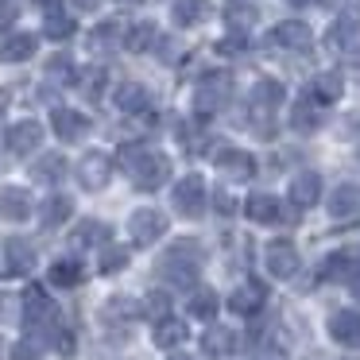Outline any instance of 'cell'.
Instances as JSON below:
<instances>
[{
	"instance_id": "6da1fadb",
	"label": "cell",
	"mask_w": 360,
	"mask_h": 360,
	"mask_svg": "<svg viewBox=\"0 0 360 360\" xmlns=\"http://www.w3.org/2000/svg\"><path fill=\"white\" fill-rule=\"evenodd\" d=\"M155 275L171 287H194L198 275H202V244L198 240H174L171 248L159 256L155 264Z\"/></svg>"
},
{
	"instance_id": "7a4b0ae2",
	"label": "cell",
	"mask_w": 360,
	"mask_h": 360,
	"mask_svg": "<svg viewBox=\"0 0 360 360\" xmlns=\"http://www.w3.org/2000/svg\"><path fill=\"white\" fill-rule=\"evenodd\" d=\"M124 171L132 174V182L140 190H159L167 179H171V159L163 151H151V148H124L120 155Z\"/></svg>"
},
{
	"instance_id": "3957f363",
	"label": "cell",
	"mask_w": 360,
	"mask_h": 360,
	"mask_svg": "<svg viewBox=\"0 0 360 360\" xmlns=\"http://www.w3.org/2000/svg\"><path fill=\"white\" fill-rule=\"evenodd\" d=\"M205 202H210V194H205V179H202V174H182V179L174 182V190H171L174 213H182V217H202Z\"/></svg>"
},
{
	"instance_id": "277c9868",
	"label": "cell",
	"mask_w": 360,
	"mask_h": 360,
	"mask_svg": "<svg viewBox=\"0 0 360 360\" xmlns=\"http://www.w3.org/2000/svg\"><path fill=\"white\" fill-rule=\"evenodd\" d=\"M24 326H27V333H43V337H51V333H55V326H58L55 302H51L39 287H32L24 295Z\"/></svg>"
},
{
	"instance_id": "5b68a950",
	"label": "cell",
	"mask_w": 360,
	"mask_h": 360,
	"mask_svg": "<svg viewBox=\"0 0 360 360\" xmlns=\"http://www.w3.org/2000/svg\"><path fill=\"white\" fill-rule=\"evenodd\" d=\"M229 89H233V74H229V70H210V74H202V82H198V94H194L198 112H217L221 105L229 101Z\"/></svg>"
},
{
	"instance_id": "8992f818",
	"label": "cell",
	"mask_w": 360,
	"mask_h": 360,
	"mask_svg": "<svg viewBox=\"0 0 360 360\" xmlns=\"http://www.w3.org/2000/svg\"><path fill=\"white\" fill-rule=\"evenodd\" d=\"M167 233V213L151 210V205H143V210H136L132 217H128V236H132V244H155L159 236Z\"/></svg>"
},
{
	"instance_id": "52a82bcc",
	"label": "cell",
	"mask_w": 360,
	"mask_h": 360,
	"mask_svg": "<svg viewBox=\"0 0 360 360\" xmlns=\"http://www.w3.org/2000/svg\"><path fill=\"white\" fill-rule=\"evenodd\" d=\"M43 143V124L39 120H12L4 132V151L8 155H32Z\"/></svg>"
},
{
	"instance_id": "ba28073f",
	"label": "cell",
	"mask_w": 360,
	"mask_h": 360,
	"mask_svg": "<svg viewBox=\"0 0 360 360\" xmlns=\"http://www.w3.org/2000/svg\"><path fill=\"white\" fill-rule=\"evenodd\" d=\"M298 248L290 240H271L264 248V267L271 279H290V275H298Z\"/></svg>"
},
{
	"instance_id": "9c48e42d",
	"label": "cell",
	"mask_w": 360,
	"mask_h": 360,
	"mask_svg": "<svg viewBox=\"0 0 360 360\" xmlns=\"http://www.w3.org/2000/svg\"><path fill=\"white\" fill-rule=\"evenodd\" d=\"M112 179V159L105 155V151H86L78 163V182L86 190H105Z\"/></svg>"
},
{
	"instance_id": "30bf717a",
	"label": "cell",
	"mask_w": 360,
	"mask_h": 360,
	"mask_svg": "<svg viewBox=\"0 0 360 360\" xmlns=\"http://www.w3.org/2000/svg\"><path fill=\"white\" fill-rule=\"evenodd\" d=\"M267 306V287L259 279H244L240 287L229 295V310L240 314V318H252V314H259Z\"/></svg>"
},
{
	"instance_id": "8fae6325",
	"label": "cell",
	"mask_w": 360,
	"mask_h": 360,
	"mask_svg": "<svg viewBox=\"0 0 360 360\" xmlns=\"http://www.w3.org/2000/svg\"><path fill=\"white\" fill-rule=\"evenodd\" d=\"M51 132H55L63 143H78V140H86L89 120L82 117L78 109H63V105H58V109L51 112Z\"/></svg>"
},
{
	"instance_id": "7c38bea8",
	"label": "cell",
	"mask_w": 360,
	"mask_h": 360,
	"mask_svg": "<svg viewBox=\"0 0 360 360\" xmlns=\"http://www.w3.org/2000/svg\"><path fill=\"white\" fill-rule=\"evenodd\" d=\"M35 213L32 194L20 186H0V221H12V225H24Z\"/></svg>"
},
{
	"instance_id": "4fadbf2b",
	"label": "cell",
	"mask_w": 360,
	"mask_h": 360,
	"mask_svg": "<svg viewBox=\"0 0 360 360\" xmlns=\"http://www.w3.org/2000/svg\"><path fill=\"white\" fill-rule=\"evenodd\" d=\"M213 163H217V171L225 174L229 182H248L252 174H256V159H252L248 151H236V148H221Z\"/></svg>"
},
{
	"instance_id": "5bb4252c",
	"label": "cell",
	"mask_w": 360,
	"mask_h": 360,
	"mask_svg": "<svg viewBox=\"0 0 360 360\" xmlns=\"http://www.w3.org/2000/svg\"><path fill=\"white\" fill-rule=\"evenodd\" d=\"M326 210H329V217H337V221L360 213V182H337L326 198Z\"/></svg>"
},
{
	"instance_id": "9a60e30c",
	"label": "cell",
	"mask_w": 360,
	"mask_h": 360,
	"mask_svg": "<svg viewBox=\"0 0 360 360\" xmlns=\"http://www.w3.org/2000/svg\"><path fill=\"white\" fill-rule=\"evenodd\" d=\"M326 329H329V337H333L337 345L360 349V310H337V314H329Z\"/></svg>"
},
{
	"instance_id": "2e32d148",
	"label": "cell",
	"mask_w": 360,
	"mask_h": 360,
	"mask_svg": "<svg viewBox=\"0 0 360 360\" xmlns=\"http://www.w3.org/2000/svg\"><path fill=\"white\" fill-rule=\"evenodd\" d=\"M244 213H248L256 225H283V221H287V210H283V202L275 194H252L248 202H244Z\"/></svg>"
},
{
	"instance_id": "e0dca14e",
	"label": "cell",
	"mask_w": 360,
	"mask_h": 360,
	"mask_svg": "<svg viewBox=\"0 0 360 360\" xmlns=\"http://www.w3.org/2000/svg\"><path fill=\"white\" fill-rule=\"evenodd\" d=\"M35 51H39V35H32V32H12L8 39L0 43V63L20 66V63H27V58H35Z\"/></svg>"
},
{
	"instance_id": "ac0fdd59",
	"label": "cell",
	"mask_w": 360,
	"mask_h": 360,
	"mask_svg": "<svg viewBox=\"0 0 360 360\" xmlns=\"http://www.w3.org/2000/svg\"><path fill=\"white\" fill-rule=\"evenodd\" d=\"M35 267V248L32 240H24V236H12V240H4V271L8 275H27Z\"/></svg>"
},
{
	"instance_id": "d6986e66",
	"label": "cell",
	"mask_w": 360,
	"mask_h": 360,
	"mask_svg": "<svg viewBox=\"0 0 360 360\" xmlns=\"http://www.w3.org/2000/svg\"><path fill=\"white\" fill-rule=\"evenodd\" d=\"M271 43H279V47H290V51H310L314 32H310V24H302V20H283V24H275Z\"/></svg>"
},
{
	"instance_id": "ffe728a7",
	"label": "cell",
	"mask_w": 360,
	"mask_h": 360,
	"mask_svg": "<svg viewBox=\"0 0 360 360\" xmlns=\"http://www.w3.org/2000/svg\"><path fill=\"white\" fill-rule=\"evenodd\" d=\"M236 345H240V337L229 326H210L202 333V352L210 360H221V356H229V352H236Z\"/></svg>"
},
{
	"instance_id": "44dd1931",
	"label": "cell",
	"mask_w": 360,
	"mask_h": 360,
	"mask_svg": "<svg viewBox=\"0 0 360 360\" xmlns=\"http://www.w3.org/2000/svg\"><path fill=\"white\" fill-rule=\"evenodd\" d=\"M321 174H314V171H302V174H295V182H290V202H295V210H310V205H318L321 202Z\"/></svg>"
},
{
	"instance_id": "7402d4cb",
	"label": "cell",
	"mask_w": 360,
	"mask_h": 360,
	"mask_svg": "<svg viewBox=\"0 0 360 360\" xmlns=\"http://www.w3.org/2000/svg\"><path fill=\"white\" fill-rule=\"evenodd\" d=\"M112 101H117V109L120 112H148L151 109V89L148 86H140V82H124V86L112 94Z\"/></svg>"
},
{
	"instance_id": "603a6c76",
	"label": "cell",
	"mask_w": 360,
	"mask_h": 360,
	"mask_svg": "<svg viewBox=\"0 0 360 360\" xmlns=\"http://www.w3.org/2000/svg\"><path fill=\"white\" fill-rule=\"evenodd\" d=\"M74 217V198L70 194H51L47 202L39 205V225L43 229H58Z\"/></svg>"
},
{
	"instance_id": "cb8c5ba5",
	"label": "cell",
	"mask_w": 360,
	"mask_h": 360,
	"mask_svg": "<svg viewBox=\"0 0 360 360\" xmlns=\"http://www.w3.org/2000/svg\"><path fill=\"white\" fill-rule=\"evenodd\" d=\"M47 279H51V287H66V290H70V287H82L86 267H82L78 256H63V259H55V264H51Z\"/></svg>"
},
{
	"instance_id": "d4e9b609",
	"label": "cell",
	"mask_w": 360,
	"mask_h": 360,
	"mask_svg": "<svg viewBox=\"0 0 360 360\" xmlns=\"http://www.w3.org/2000/svg\"><path fill=\"white\" fill-rule=\"evenodd\" d=\"M32 179L43 182V186H55V182L66 179V155L63 151H47V155H39L32 163Z\"/></svg>"
},
{
	"instance_id": "484cf974",
	"label": "cell",
	"mask_w": 360,
	"mask_h": 360,
	"mask_svg": "<svg viewBox=\"0 0 360 360\" xmlns=\"http://www.w3.org/2000/svg\"><path fill=\"white\" fill-rule=\"evenodd\" d=\"M70 244H74V248H105V244H109V225L97 221V217H86L70 233Z\"/></svg>"
},
{
	"instance_id": "4316f807",
	"label": "cell",
	"mask_w": 360,
	"mask_h": 360,
	"mask_svg": "<svg viewBox=\"0 0 360 360\" xmlns=\"http://www.w3.org/2000/svg\"><path fill=\"white\" fill-rule=\"evenodd\" d=\"M210 16V0H174L171 4V24L174 27H198Z\"/></svg>"
},
{
	"instance_id": "83f0119b",
	"label": "cell",
	"mask_w": 360,
	"mask_h": 360,
	"mask_svg": "<svg viewBox=\"0 0 360 360\" xmlns=\"http://www.w3.org/2000/svg\"><path fill=\"white\" fill-rule=\"evenodd\" d=\"M290 128H295V132H318L321 128V109H318V101H314L310 94L298 97L295 112H290Z\"/></svg>"
},
{
	"instance_id": "f1b7e54d",
	"label": "cell",
	"mask_w": 360,
	"mask_h": 360,
	"mask_svg": "<svg viewBox=\"0 0 360 360\" xmlns=\"http://www.w3.org/2000/svg\"><path fill=\"white\" fill-rule=\"evenodd\" d=\"M155 39H159V27L151 24V20H140V24L124 27V39H120V43H124L132 55H143V51L155 47Z\"/></svg>"
},
{
	"instance_id": "f546056e",
	"label": "cell",
	"mask_w": 360,
	"mask_h": 360,
	"mask_svg": "<svg viewBox=\"0 0 360 360\" xmlns=\"http://www.w3.org/2000/svg\"><path fill=\"white\" fill-rule=\"evenodd\" d=\"M221 12H225V24L233 27V32H248V27H256V20H259V8L252 4V0H229Z\"/></svg>"
},
{
	"instance_id": "4dcf8cb0",
	"label": "cell",
	"mask_w": 360,
	"mask_h": 360,
	"mask_svg": "<svg viewBox=\"0 0 360 360\" xmlns=\"http://www.w3.org/2000/svg\"><path fill=\"white\" fill-rule=\"evenodd\" d=\"M287 101V89H283V82L275 78H259L256 89H252V109H279V105Z\"/></svg>"
},
{
	"instance_id": "1f68e13d",
	"label": "cell",
	"mask_w": 360,
	"mask_h": 360,
	"mask_svg": "<svg viewBox=\"0 0 360 360\" xmlns=\"http://www.w3.org/2000/svg\"><path fill=\"white\" fill-rule=\"evenodd\" d=\"M186 337L190 333H186V321H182V318H171V314H167V318L155 321V345H159V349H179Z\"/></svg>"
},
{
	"instance_id": "d6a6232c",
	"label": "cell",
	"mask_w": 360,
	"mask_h": 360,
	"mask_svg": "<svg viewBox=\"0 0 360 360\" xmlns=\"http://www.w3.org/2000/svg\"><path fill=\"white\" fill-rule=\"evenodd\" d=\"M190 318H198V321H213L217 318V310H221V298H217V290H210V287H202V290H194L190 295Z\"/></svg>"
},
{
	"instance_id": "836d02e7",
	"label": "cell",
	"mask_w": 360,
	"mask_h": 360,
	"mask_svg": "<svg viewBox=\"0 0 360 360\" xmlns=\"http://www.w3.org/2000/svg\"><path fill=\"white\" fill-rule=\"evenodd\" d=\"M341 89H345V82H341V74H337V70H326V74H318V78L310 82V97L318 105L337 101V97H341Z\"/></svg>"
},
{
	"instance_id": "e575fe53",
	"label": "cell",
	"mask_w": 360,
	"mask_h": 360,
	"mask_svg": "<svg viewBox=\"0 0 360 360\" xmlns=\"http://www.w3.org/2000/svg\"><path fill=\"white\" fill-rule=\"evenodd\" d=\"M120 39H124V24H117V20H105L89 32V47L94 51H112Z\"/></svg>"
},
{
	"instance_id": "d590c367",
	"label": "cell",
	"mask_w": 360,
	"mask_h": 360,
	"mask_svg": "<svg viewBox=\"0 0 360 360\" xmlns=\"http://www.w3.org/2000/svg\"><path fill=\"white\" fill-rule=\"evenodd\" d=\"M43 32H47V39H70L74 35V20L66 16L63 8H55V12H47V24H43Z\"/></svg>"
},
{
	"instance_id": "8d00e7d4",
	"label": "cell",
	"mask_w": 360,
	"mask_h": 360,
	"mask_svg": "<svg viewBox=\"0 0 360 360\" xmlns=\"http://www.w3.org/2000/svg\"><path fill=\"white\" fill-rule=\"evenodd\" d=\"M356 264H360L356 252H333V256L326 259V275H329V279H349Z\"/></svg>"
},
{
	"instance_id": "74e56055",
	"label": "cell",
	"mask_w": 360,
	"mask_h": 360,
	"mask_svg": "<svg viewBox=\"0 0 360 360\" xmlns=\"http://www.w3.org/2000/svg\"><path fill=\"white\" fill-rule=\"evenodd\" d=\"M120 267H128V248H120V244H105L101 275H112V271H120Z\"/></svg>"
},
{
	"instance_id": "f35d334b",
	"label": "cell",
	"mask_w": 360,
	"mask_h": 360,
	"mask_svg": "<svg viewBox=\"0 0 360 360\" xmlns=\"http://www.w3.org/2000/svg\"><path fill=\"white\" fill-rule=\"evenodd\" d=\"M82 94H86L89 101H101V94H105V70L101 66H94V70L82 74Z\"/></svg>"
},
{
	"instance_id": "ab89813d",
	"label": "cell",
	"mask_w": 360,
	"mask_h": 360,
	"mask_svg": "<svg viewBox=\"0 0 360 360\" xmlns=\"http://www.w3.org/2000/svg\"><path fill=\"white\" fill-rule=\"evenodd\" d=\"M136 302H128V298H112V302H105V321H132L136 318Z\"/></svg>"
},
{
	"instance_id": "60d3db41",
	"label": "cell",
	"mask_w": 360,
	"mask_h": 360,
	"mask_svg": "<svg viewBox=\"0 0 360 360\" xmlns=\"http://www.w3.org/2000/svg\"><path fill=\"white\" fill-rule=\"evenodd\" d=\"M337 55H341L349 66H360V27H349V35L341 39V47H337Z\"/></svg>"
},
{
	"instance_id": "b9f144b4",
	"label": "cell",
	"mask_w": 360,
	"mask_h": 360,
	"mask_svg": "<svg viewBox=\"0 0 360 360\" xmlns=\"http://www.w3.org/2000/svg\"><path fill=\"white\" fill-rule=\"evenodd\" d=\"M167 306H171V298H167V290H151L148 298H143V314L148 318H167Z\"/></svg>"
},
{
	"instance_id": "7bdbcfd3",
	"label": "cell",
	"mask_w": 360,
	"mask_h": 360,
	"mask_svg": "<svg viewBox=\"0 0 360 360\" xmlns=\"http://www.w3.org/2000/svg\"><path fill=\"white\" fill-rule=\"evenodd\" d=\"M39 356H43V349H39V341H32V337H24V341L12 345V360H39Z\"/></svg>"
},
{
	"instance_id": "ee69618b",
	"label": "cell",
	"mask_w": 360,
	"mask_h": 360,
	"mask_svg": "<svg viewBox=\"0 0 360 360\" xmlns=\"http://www.w3.org/2000/svg\"><path fill=\"white\" fill-rule=\"evenodd\" d=\"M70 74H74V63H70L66 55H55V58L47 63V78L63 82V78H70Z\"/></svg>"
},
{
	"instance_id": "f6af8a7d",
	"label": "cell",
	"mask_w": 360,
	"mask_h": 360,
	"mask_svg": "<svg viewBox=\"0 0 360 360\" xmlns=\"http://www.w3.org/2000/svg\"><path fill=\"white\" fill-rule=\"evenodd\" d=\"M155 51L163 55L159 63H167V66H174V63H179V58H174V55H179V47H174V43H167V39H155Z\"/></svg>"
},
{
	"instance_id": "bcb514c9",
	"label": "cell",
	"mask_w": 360,
	"mask_h": 360,
	"mask_svg": "<svg viewBox=\"0 0 360 360\" xmlns=\"http://www.w3.org/2000/svg\"><path fill=\"white\" fill-rule=\"evenodd\" d=\"M12 20H16V4L12 0H0V32H8Z\"/></svg>"
},
{
	"instance_id": "7dc6e473",
	"label": "cell",
	"mask_w": 360,
	"mask_h": 360,
	"mask_svg": "<svg viewBox=\"0 0 360 360\" xmlns=\"http://www.w3.org/2000/svg\"><path fill=\"white\" fill-rule=\"evenodd\" d=\"M213 202H217V210L225 213V217H229V213H233V198H229L225 190H217V194H213Z\"/></svg>"
},
{
	"instance_id": "c3c4849f",
	"label": "cell",
	"mask_w": 360,
	"mask_h": 360,
	"mask_svg": "<svg viewBox=\"0 0 360 360\" xmlns=\"http://www.w3.org/2000/svg\"><path fill=\"white\" fill-rule=\"evenodd\" d=\"M349 290H352V295L360 298V264L352 267V275H349Z\"/></svg>"
},
{
	"instance_id": "681fc988",
	"label": "cell",
	"mask_w": 360,
	"mask_h": 360,
	"mask_svg": "<svg viewBox=\"0 0 360 360\" xmlns=\"http://www.w3.org/2000/svg\"><path fill=\"white\" fill-rule=\"evenodd\" d=\"M101 0H74V8H82V12H94Z\"/></svg>"
},
{
	"instance_id": "f907efd6",
	"label": "cell",
	"mask_w": 360,
	"mask_h": 360,
	"mask_svg": "<svg viewBox=\"0 0 360 360\" xmlns=\"http://www.w3.org/2000/svg\"><path fill=\"white\" fill-rule=\"evenodd\" d=\"M171 360H194V356H179V352H174V356Z\"/></svg>"
},
{
	"instance_id": "816d5d0a",
	"label": "cell",
	"mask_w": 360,
	"mask_h": 360,
	"mask_svg": "<svg viewBox=\"0 0 360 360\" xmlns=\"http://www.w3.org/2000/svg\"><path fill=\"white\" fill-rule=\"evenodd\" d=\"M124 4H140V0H124Z\"/></svg>"
},
{
	"instance_id": "f5cc1de1",
	"label": "cell",
	"mask_w": 360,
	"mask_h": 360,
	"mask_svg": "<svg viewBox=\"0 0 360 360\" xmlns=\"http://www.w3.org/2000/svg\"><path fill=\"white\" fill-rule=\"evenodd\" d=\"M0 306H4V298H0Z\"/></svg>"
}]
</instances>
